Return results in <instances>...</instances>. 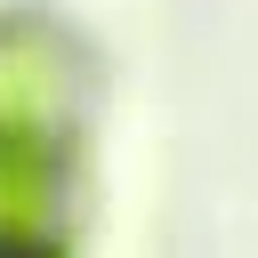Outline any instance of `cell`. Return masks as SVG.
<instances>
[{"label": "cell", "instance_id": "cell-1", "mask_svg": "<svg viewBox=\"0 0 258 258\" xmlns=\"http://www.w3.org/2000/svg\"><path fill=\"white\" fill-rule=\"evenodd\" d=\"M56 218L48 137H0V258H32Z\"/></svg>", "mask_w": 258, "mask_h": 258}]
</instances>
